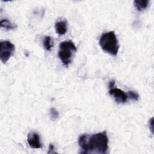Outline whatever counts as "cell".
<instances>
[{
	"label": "cell",
	"instance_id": "3957f363",
	"mask_svg": "<svg viewBox=\"0 0 154 154\" xmlns=\"http://www.w3.org/2000/svg\"><path fill=\"white\" fill-rule=\"evenodd\" d=\"M58 55L63 64L68 66L72 62V58L77 48L72 41H64L60 43Z\"/></svg>",
	"mask_w": 154,
	"mask_h": 154
},
{
	"label": "cell",
	"instance_id": "9c48e42d",
	"mask_svg": "<svg viewBox=\"0 0 154 154\" xmlns=\"http://www.w3.org/2000/svg\"><path fill=\"white\" fill-rule=\"evenodd\" d=\"M0 26L1 28H4L8 30L14 29L16 28V25H14L13 23H11L8 19H2L0 22Z\"/></svg>",
	"mask_w": 154,
	"mask_h": 154
},
{
	"label": "cell",
	"instance_id": "4fadbf2b",
	"mask_svg": "<svg viewBox=\"0 0 154 154\" xmlns=\"http://www.w3.org/2000/svg\"><path fill=\"white\" fill-rule=\"evenodd\" d=\"M48 153H56L54 151V146L52 144H50L49 146V150L48 152Z\"/></svg>",
	"mask_w": 154,
	"mask_h": 154
},
{
	"label": "cell",
	"instance_id": "8992f818",
	"mask_svg": "<svg viewBox=\"0 0 154 154\" xmlns=\"http://www.w3.org/2000/svg\"><path fill=\"white\" fill-rule=\"evenodd\" d=\"M27 141L29 146L32 149H41L42 144L40 135L36 132H29L27 136Z\"/></svg>",
	"mask_w": 154,
	"mask_h": 154
},
{
	"label": "cell",
	"instance_id": "8fae6325",
	"mask_svg": "<svg viewBox=\"0 0 154 154\" xmlns=\"http://www.w3.org/2000/svg\"><path fill=\"white\" fill-rule=\"evenodd\" d=\"M49 114H50L51 119L52 120H56L59 117V115H60L59 112L54 108H51L50 109Z\"/></svg>",
	"mask_w": 154,
	"mask_h": 154
},
{
	"label": "cell",
	"instance_id": "30bf717a",
	"mask_svg": "<svg viewBox=\"0 0 154 154\" xmlns=\"http://www.w3.org/2000/svg\"><path fill=\"white\" fill-rule=\"evenodd\" d=\"M43 45L46 50L49 51L53 46L52 43V38L50 36H45L43 39Z\"/></svg>",
	"mask_w": 154,
	"mask_h": 154
},
{
	"label": "cell",
	"instance_id": "7c38bea8",
	"mask_svg": "<svg viewBox=\"0 0 154 154\" xmlns=\"http://www.w3.org/2000/svg\"><path fill=\"white\" fill-rule=\"evenodd\" d=\"M127 94H128V99H131V100H139V94L136 93L134 92L133 91H128L127 92Z\"/></svg>",
	"mask_w": 154,
	"mask_h": 154
},
{
	"label": "cell",
	"instance_id": "52a82bcc",
	"mask_svg": "<svg viewBox=\"0 0 154 154\" xmlns=\"http://www.w3.org/2000/svg\"><path fill=\"white\" fill-rule=\"evenodd\" d=\"M55 30L58 35L65 34L67 32V22L64 20L57 22L55 23Z\"/></svg>",
	"mask_w": 154,
	"mask_h": 154
},
{
	"label": "cell",
	"instance_id": "277c9868",
	"mask_svg": "<svg viewBox=\"0 0 154 154\" xmlns=\"http://www.w3.org/2000/svg\"><path fill=\"white\" fill-rule=\"evenodd\" d=\"M0 45V60L3 63H5L14 52L15 46L8 40L1 41Z\"/></svg>",
	"mask_w": 154,
	"mask_h": 154
},
{
	"label": "cell",
	"instance_id": "5b68a950",
	"mask_svg": "<svg viewBox=\"0 0 154 154\" xmlns=\"http://www.w3.org/2000/svg\"><path fill=\"white\" fill-rule=\"evenodd\" d=\"M109 93L114 97L115 101L119 103H124L126 102L128 99L127 93H125L123 90L114 87L109 89Z\"/></svg>",
	"mask_w": 154,
	"mask_h": 154
},
{
	"label": "cell",
	"instance_id": "6da1fadb",
	"mask_svg": "<svg viewBox=\"0 0 154 154\" xmlns=\"http://www.w3.org/2000/svg\"><path fill=\"white\" fill-rule=\"evenodd\" d=\"M108 142L106 131L94 134H82L78 138L82 153L105 154L108 150Z\"/></svg>",
	"mask_w": 154,
	"mask_h": 154
},
{
	"label": "cell",
	"instance_id": "ba28073f",
	"mask_svg": "<svg viewBox=\"0 0 154 154\" xmlns=\"http://www.w3.org/2000/svg\"><path fill=\"white\" fill-rule=\"evenodd\" d=\"M149 1L148 0H136L134 1V5L138 11H141L146 9L149 5Z\"/></svg>",
	"mask_w": 154,
	"mask_h": 154
},
{
	"label": "cell",
	"instance_id": "7a4b0ae2",
	"mask_svg": "<svg viewBox=\"0 0 154 154\" xmlns=\"http://www.w3.org/2000/svg\"><path fill=\"white\" fill-rule=\"evenodd\" d=\"M99 43L103 52L112 56L117 55L120 45L114 31L103 33L100 37Z\"/></svg>",
	"mask_w": 154,
	"mask_h": 154
},
{
	"label": "cell",
	"instance_id": "5bb4252c",
	"mask_svg": "<svg viewBox=\"0 0 154 154\" xmlns=\"http://www.w3.org/2000/svg\"><path fill=\"white\" fill-rule=\"evenodd\" d=\"M115 86V81L114 80H111L109 81V85H108V87L109 89L114 88V87Z\"/></svg>",
	"mask_w": 154,
	"mask_h": 154
}]
</instances>
